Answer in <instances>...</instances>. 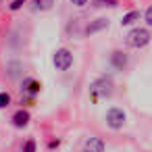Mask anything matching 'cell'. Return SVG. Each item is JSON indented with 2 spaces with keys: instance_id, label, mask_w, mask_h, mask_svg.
<instances>
[{
  "instance_id": "1",
  "label": "cell",
  "mask_w": 152,
  "mask_h": 152,
  "mask_svg": "<svg viewBox=\"0 0 152 152\" xmlns=\"http://www.w3.org/2000/svg\"><path fill=\"white\" fill-rule=\"evenodd\" d=\"M150 40H152V34H150L148 29H142V27L131 29V31L127 34V38H125L127 46H131V48H144Z\"/></svg>"
},
{
  "instance_id": "2",
  "label": "cell",
  "mask_w": 152,
  "mask_h": 152,
  "mask_svg": "<svg viewBox=\"0 0 152 152\" xmlns=\"http://www.w3.org/2000/svg\"><path fill=\"white\" fill-rule=\"evenodd\" d=\"M110 94H113V81L106 79V77H100V79H96V81L90 86V96H92V100L108 98Z\"/></svg>"
},
{
  "instance_id": "3",
  "label": "cell",
  "mask_w": 152,
  "mask_h": 152,
  "mask_svg": "<svg viewBox=\"0 0 152 152\" xmlns=\"http://www.w3.org/2000/svg\"><path fill=\"white\" fill-rule=\"evenodd\" d=\"M125 110L123 108H110L108 113H106V125L110 127V129H121L123 127V123H125Z\"/></svg>"
},
{
  "instance_id": "4",
  "label": "cell",
  "mask_w": 152,
  "mask_h": 152,
  "mask_svg": "<svg viewBox=\"0 0 152 152\" xmlns=\"http://www.w3.org/2000/svg\"><path fill=\"white\" fill-rule=\"evenodd\" d=\"M71 65H73V54L67 48H61V50L54 52V67L58 71H67Z\"/></svg>"
},
{
  "instance_id": "5",
  "label": "cell",
  "mask_w": 152,
  "mask_h": 152,
  "mask_svg": "<svg viewBox=\"0 0 152 152\" xmlns=\"http://www.w3.org/2000/svg\"><path fill=\"white\" fill-rule=\"evenodd\" d=\"M83 152H104V142L100 137H90L83 146Z\"/></svg>"
},
{
  "instance_id": "6",
  "label": "cell",
  "mask_w": 152,
  "mask_h": 152,
  "mask_svg": "<svg viewBox=\"0 0 152 152\" xmlns=\"http://www.w3.org/2000/svg\"><path fill=\"white\" fill-rule=\"evenodd\" d=\"M13 123H15V127H25L29 123V113L27 110H17L13 115Z\"/></svg>"
},
{
  "instance_id": "7",
  "label": "cell",
  "mask_w": 152,
  "mask_h": 152,
  "mask_svg": "<svg viewBox=\"0 0 152 152\" xmlns=\"http://www.w3.org/2000/svg\"><path fill=\"white\" fill-rule=\"evenodd\" d=\"M104 27H108V19H96L94 23H90L88 25V29H86V34H96V31H100V29H104Z\"/></svg>"
},
{
  "instance_id": "8",
  "label": "cell",
  "mask_w": 152,
  "mask_h": 152,
  "mask_svg": "<svg viewBox=\"0 0 152 152\" xmlns=\"http://www.w3.org/2000/svg\"><path fill=\"white\" fill-rule=\"evenodd\" d=\"M110 63H113L117 69H123V67L127 65V56H125L123 52H119V50H117V52H113V56H110Z\"/></svg>"
},
{
  "instance_id": "9",
  "label": "cell",
  "mask_w": 152,
  "mask_h": 152,
  "mask_svg": "<svg viewBox=\"0 0 152 152\" xmlns=\"http://www.w3.org/2000/svg\"><path fill=\"white\" fill-rule=\"evenodd\" d=\"M135 21H140V11H131V13L123 15V19H121V25H133Z\"/></svg>"
},
{
  "instance_id": "10",
  "label": "cell",
  "mask_w": 152,
  "mask_h": 152,
  "mask_svg": "<svg viewBox=\"0 0 152 152\" xmlns=\"http://www.w3.org/2000/svg\"><path fill=\"white\" fill-rule=\"evenodd\" d=\"M23 86H25V90H27L29 94H38V92H40V88H42V86H40V81H36V79H25V83H23Z\"/></svg>"
},
{
  "instance_id": "11",
  "label": "cell",
  "mask_w": 152,
  "mask_h": 152,
  "mask_svg": "<svg viewBox=\"0 0 152 152\" xmlns=\"http://www.w3.org/2000/svg\"><path fill=\"white\" fill-rule=\"evenodd\" d=\"M34 2H36V9H40V11H48V9H52L54 0H34Z\"/></svg>"
},
{
  "instance_id": "12",
  "label": "cell",
  "mask_w": 152,
  "mask_h": 152,
  "mask_svg": "<svg viewBox=\"0 0 152 152\" xmlns=\"http://www.w3.org/2000/svg\"><path fill=\"white\" fill-rule=\"evenodd\" d=\"M11 104V96L7 92H0V108H7Z\"/></svg>"
},
{
  "instance_id": "13",
  "label": "cell",
  "mask_w": 152,
  "mask_h": 152,
  "mask_svg": "<svg viewBox=\"0 0 152 152\" xmlns=\"http://www.w3.org/2000/svg\"><path fill=\"white\" fill-rule=\"evenodd\" d=\"M96 7H117V0H94Z\"/></svg>"
},
{
  "instance_id": "14",
  "label": "cell",
  "mask_w": 152,
  "mask_h": 152,
  "mask_svg": "<svg viewBox=\"0 0 152 152\" xmlns=\"http://www.w3.org/2000/svg\"><path fill=\"white\" fill-rule=\"evenodd\" d=\"M23 152H36V142L34 140H27L25 146H23Z\"/></svg>"
},
{
  "instance_id": "15",
  "label": "cell",
  "mask_w": 152,
  "mask_h": 152,
  "mask_svg": "<svg viewBox=\"0 0 152 152\" xmlns=\"http://www.w3.org/2000/svg\"><path fill=\"white\" fill-rule=\"evenodd\" d=\"M23 4H25V0H13V4H11V11H19Z\"/></svg>"
},
{
  "instance_id": "16",
  "label": "cell",
  "mask_w": 152,
  "mask_h": 152,
  "mask_svg": "<svg viewBox=\"0 0 152 152\" xmlns=\"http://www.w3.org/2000/svg\"><path fill=\"white\" fill-rule=\"evenodd\" d=\"M144 17H146V23L152 27V7H148V11H146V15H144Z\"/></svg>"
},
{
  "instance_id": "17",
  "label": "cell",
  "mask_w": 152,
  "mask_h": 152,
  "mask_svg": "<svg viewBox=\"0 0 152 152\" xmlns=\"http://www.w3.org/2000/svg\"><path fill=\"white\" fill-rule=\"evenodd\" d=\"M71 2H73L75 7H83V4L88 2V0H71Z\"/></svg>"
}]
</instances>
